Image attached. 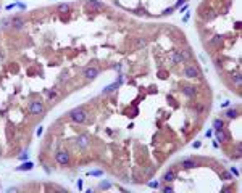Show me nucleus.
I'll use <instances>...</instances> for the list:
<instances>
[{
	"label": "nucleus",
	"instance_id": "obj_1",
	"mask_svg": "<svg viewBox=\"0 0 242 193\" xmlns=\"http://www.w3.org/2000/svg\"><path fill=\"white\" fill-rule=\"evenodd\" d=\"M87 116H89V114L84 111L82 108H74V110H71V113H69L71 121L76 123V124H84L87 121Z\"/></svg>",
	"mask_w": 242,
	"mask_h": 193
},
{
	"label": "nucleus",
	"instance_id": "obj_2",
	"mask_svg": "<svg viewBox=\"0 0 242 193\" xmlns=\"http://www.w3.org/2000/svg\"><path fill=\"white\" fill-rule=\"evenodd\" d=\"M184 77H187V79H198L200 77V69L195 64H187L184 68Z\"/></svg>",
	"mask_w": 242,
	"mask_h": 193
},
{
	"label": "nucleus",
	"instance_id": "obj_3",
	"mask_svg": "<svg viewBox=\"0 0 242 193\" xmlns=\"http://www.w3.org/2000/svg\"><path fill=\"white\" fill-rule=\"evenodd\" d=\"M186 58H187V53L184 55L182 52H179V50H174V52H171L169 56H168V60L171 61L173 64H181V63L186 61Z\"/></svg>",
	"mask_w": 242,
	"mask_h": 193
},
{
	"label": "nucleus",
	"instance_id": "obj_4",
	"mask_svg": "<svg viewBox=\"0 0 242 193\" xmlns=\"http://www.w3.org/2000/svg\"><path fill=\"white\" fill-rule=\"evenodd\" d=\"M29 113L31 114H42L44 113V103L40 100H34L29 103Z\"/></svg>",
	"mask_w": 242,
	"mask_h": 193
},
{
	"label": "nucleus",
	"instance_id": "obj_5",
	"mask_svg": "<svg viewBox=\"0 0 242 193\" xmlns=\"http://www.w3.org/2000/svg\"><path fill=\"white\" fill-rule=\"evenodd\" d=\"M10 24H11V27H13L15 31H21V29H24V26H26L24 19L21 18V16H13V18L10 19Z\"/></svg>",
	"mask_w": 242,
	"mask_h": 193
},
{
	"label": "nucleus",
	"instance_id": "obj_6",
	"mask_svg": "<svg viewBox=\"0 0 242 193\" xmlns=\"http://www.w3.org/2000/svg\"><path fill=\"white\" fill-rule=\"evenodd\" d=\"M76 145L82 148V150H86L89 145H90V139H89V135L86 134H81V135H77V139H76Z\"/></svg>",
	"mask_w": 242,
	"mask_h": 193
},
{
	"label": "nucleus",
	"instance_id": "obj_7",
	"mask_svg": "<svg viewBox=\"0 0 242 193\" xmlns=\"http://www.w3.org/2000/svg\"><path fill=\"white\" fill-rule=\"evenodd\" d=\"M86 6H87L89 10H94V11H102L105 8V3L98 2V0H87Z\"/></svg>",
	"mask_w": 242,
	"mask_h": 193
},
{
	"label": "nucleus",
	"instance_id": "obj_8",
	"mask_svg": "<svg viewBox=\"0 0 242 193\" xmlns=\"http://www.w3.org/2000/svg\"><path fill=\"white\" fill-rule=\"evenodd\" d=\"M55 158H56V163L61 164V166L69 164V153L68 151H58V153L55 155Z\"/></svg>",
	"mask_w": 242,
	"mask_h": 193
},
{
	"label": "nucleus",
	"instance_id": "obj_9",
	"mask_svg": "<svg viewBox=\"0 0 242 193\" xmlns=\"http://www.w3.org/2000/svg\"><path fill=\"white\" fill-rule=\"evenodd\" d=\"M98 73H100V71H98V68H87L86 71H84V79H87V81H92V79H95V77L98 76Z\"/></svg>",
	"mask_w": 242,
	"mask_h": 193
},
{
	"label": "nucleus",
	"instance_id": "obj_10",
	"mask_svg": "<svg viewBox=\"0 0 242 193\" xmlns=\"http://www.w3.org/2000/svg\"><path fill=\"white\" fill-rule=\"evenodd\" d=\"M179 164H181V167H182V169H194V167L198 166L197 161H194V159H182Z\"/></svg>",
	"mask_w": 242,
	"mask_h": 193
},
{
	"label": "nucleus",
	"instance_id": "obj_11",
	"mask_svg": "<svg viewBox=\"0 0 242 193\" xmlns=\"http://www.w3.org/2000/svg\"><path fill=\"white\" fill-rule=\"evenodd\" d=\"M182 94L186 95V97H189V98H192V97H195L197 89L192 87V85H184V87H182Z\"/></svg>",
	"mask_w": 242,
	"mask_h": 193
},
{
	"label": "nucleus",
	"instance_id": "obj_12",
	"mask_svg": "<svg viewBox=\"0 0 242 193\" xmlns=\"http://www.w3.org/2000/svg\"><path fill=\"white\" fill-rule=\"evenodd\" d=\"M118 85H119V82H115V84L106 85V87L102 90V95H108V94H111L113 90H116V89H118Z\"/></svg>",
	"mask_w": 242,
	"mask_h": 193
},
{
	"label": "nucleus",
	"instance_id": "obj_13",
	"mask_svg": "<svg viewBox=\"0 0 242 193\" xmlns=\"http://www.w3.org/2000/svg\"><path fill=\"white\" fill-rule=\"evenodd\" d=\"M174 177H176L174 171H173V169H169V171H166V172H165V175H163V180H165V182H173V180H174Z\"/></svg>",
	"mask_w": 242,
	"mask_h": 193
},
{
	"label": "nucleus",
	"instance_id": "obj_14",
	"mask_svg": "<svg viewBox=\"0 0 242 193\" xmlns=\"http://www.w3.org/2000/svg\"><path fill=\"white\" fill-rule=\"evenodd\" d=\"M213 129H215V132H216V131H221V129H224V121H221V119H215V121H213Z\"/></svg>",
	"mask_w": 242,
	"mask_h": 193
},
{
	"label": "nucleus",
	"instance_id": "obj_15",
	"mask_svg": "<svg viewBox=\"0 0 242 193\" xmlns=\"http://www.w3.org/2000/svg\"><path fill=\"white\" fill-rule=\"evenodd\" d=\"M216 140L218 142H226L227 140V134L223 131V129L221 131H216Z\"/></svg>",
	"mask_w": 242,
	"mask_h": 193
},
{
	"label": "nucleus",
	"instance_id": "obj_16",
	"mask_svg": "<svg viewBox=\"0 0 242 193\" xmlns=\"http://www.w3.org/2000/svg\"><path fill=\"white\" fill-rule=\"evenodd\" d=\"M71 8H69V5L68 3H60L58 6H56V11L58 13H68Z\"/></svg>",
	"mask_w": 242,
	"mask_h": 193
},
{
	"label": "nucleus",
	"instance_id": "obj_17",
	"mask_svg": "<svg viewBox=\"0 0 242 193\" xmlns=\"http://www.w3.org/2000/svg\"><path fill=\"white\" fill-rule=\"evenodd\" d=\"M226 116L229 118V119H236V118L239 116V111H237V110H227V111H226Z\"/></svg>",
	"mask_w": 242,
	"mask_h": 193
},
{
	"label": "nucleus",
	"instance_id": "obj_18",
	"mask_svg": "<svg viewBox=\"0 0 242 193\" xmlns=\"http://www.w3.org/2000/svg\"><path fill=\"white\" fill-rule=\"evenodd\" d=\"M32 167H34L32 163H24V164H21V166L16 167V169H18V171H31Z\"/></svg>",
	"mask_w": 242,
	"mask_h": 193
},
{
	"label": "nucleus",
	"instance_id": "obj_19",
	"mask_svg": "<svg viewBox=\"0 0 242 193\" xmlns=\"http://www.w3.org/2000/svg\"><path fill=\"white\" fill-rule=\"evenodd\" d=\"M232 82H234V84H236L237 87H239V85H240V82H242V79H240V74H236V76H232Z\"/></svg>",
	"mask_w": 242,
	"mask_h": 193
},
{
	"label": "nucleus",
	"instance_id": "obj_20",
	"mask_svg": "<svg viewBox=\"0 0 242 193\" xmlns=\"http://www.w3.org/2000/svg\"><path fill=\"white\" fill-rule=\"evenodd\" d=\"M56 95H58V92H56V90L48 92V98H50V100H55V98H56Z\"/></svg>",
	"mask_w": 242,
	"mask_h": 193
},
{
	"label": "nucleus",
	"instance_id": "obj_21",
	"mask_svg": "<svg viewBox=\"0 0 242 193\" xmlns=\"http://www.w3.org/2000/svg\"><path fill=\"white\" fill-rule=\"evenodd\" d=\"M144 45H145V40H144V39H137L136 47H137V48H140V47H144Z\"/></svg>",
	"mask_w": 242,
	"mask_h": 193
},
{
	"label": "nucleus",
	"instance_id": "obj_22",
	"mask_svg": "<svg viewBox=\"0 0 242 193\" xmlns=\"http://www.w3.org/2000/svg\"><path fill=\"white\" fill-rule=\"evenodd\" d=\"M174 10V6H169V8H166V10H163V13L161 15H171V11Z\"/></svg>",
	"mask_w": 242,
	"mask_h": 193
},
{
	"label": "nucleus",
	"instance_id": "obj_23",
	"mask_svg": "<svg viewBox=\"0 0 242 193\" xmlns=\"http://www.w3.org/2000/svg\"><path fill=\"white\" fill-rule=\"evenodd\" d=\"M211 42H213V44H218V42H221V35H215Z\"/></svg>",
	"mask_w": 242,
	"mask_h": 193
},
{
	"label": "nucleus",
	"instance_id": "obj_24",
	"mask_svg": "<svg viewBox=\"0 0 242 193\" xmlns=\"http://www.w3.org/2000/svg\"><path fill=\"white\" fill-rule=\"evenodd\" d=\"M148 187H152V188H158V182H148Z\"/></svg>",
	"mask_w": 242,
	"mask_h": 193
},
{
	"label": "nucleus",
	"instance_id": "obj_25",
	"mask_svg": "<svg viewBox=\"0 0 242 193\" xmlns=\"http://www.w3.org/2000/svg\"><path fill=\"white\" fill-rule=\"evenodd\" d=\"M163 191H165V193H169V191H173V187H169V185H166V187H163Z\"/></svg>",
	"mask_w": 242,
	"mask_h": 193
},
{
	"label": "nucleus",
	"instance_id": "obj_26",
	"mask_svg": "<svg viewBox=\"0 0 242 193\" xmlns=\"http://www.w3.org/2000/svg\"><path fill=\"white\" fill-rule=\"evenodd\" d=\"M89 175H102V171H92L89 172Z\"/></svg>",
	"mask_w": 242,
	"mask_h": 193
},
{
	"label": "nucleus",
	"instance_id": "obj_27",
	"mask_svg": "<svg viewBox=\"0 0 242 193\" xmlns=\"http://www.w3.org/2000/svg\"><path fill=\"white\" fill-rule=\"evenodd\" d=\"M221 177L224 179V180H229V179H231V174H227V172H223V174H221Z\"/></svg>",
	"mask_w": 242,
	"mask_h": 193
},
{
	"label": "nucleus",
	"instance_id": "obj_28",
	"mask_svg": "<svg viewBox=\"0 0 242 193\" xmlns=\"http://www.w3.org/2000/svg\"><path fill=\"white\" fill-rule=\"evenodd\" d=\"M231 174H234L236 177H239V171H237L236 167H231Z\"/></svg>",
	"mask_w": 242,
	"mask_h": 193
},
{
	"label": "nucleus",
	"instance_id": "obj_29",
	"mask_svg": "<svg viewBox=\"0 0 242 193\" xmlns=\"http://www.w3.org/2000/svg\"><path fill=\"white\" fill-rule=\"evenodd\" d=\"M3 60H5V52L0 50V63H3Z\"/></svg>",
	"mask_w": 242,
	"mask_h": 193
},
{
	"label": "nucleus",
	"instance_id": "obj_30",
	"mask_svg": "<svg viewBox=\"0 0 242 193\" xmlns=\"http://www.w3.org/2000/svg\"><path fill=\"white\" fill-rule=\"evenodd\" d=\"M19 159H27V153H26V151L21 153V155H19Z\"/></svg>",
	"mask_w": 242,
	"mask_h": 193
},
{
	"label": "nucleus",
	"instance_id": "obj_31",
	"mask_svg": "<svg viewBox=\"0 0 242 193\" xmlns=\"http://www.w3.org/2000/svg\"><path fill=\"white\" fill-rule=\"evenodd\" d=\"M184 2H186V0H177V3H176V6H181Z\"/></svg>",
	"mask_w": 242,
	"mask_h": 193
}]
</instances>
